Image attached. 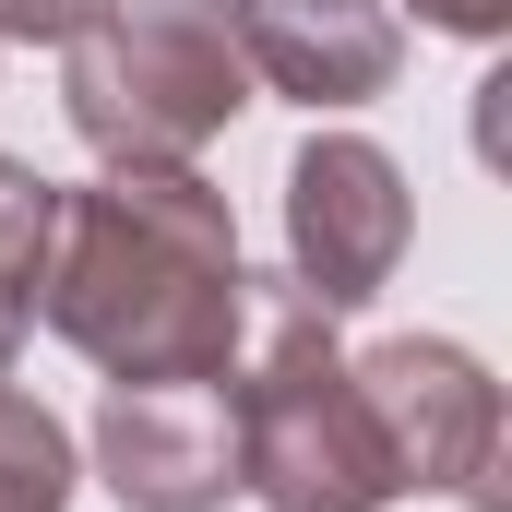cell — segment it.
Listing matches in <instances>:
<instances>
[{
    "label": "cell",
    "mask_w": 512,
    "mask_h": 512,
    "mask_svg": "<svg viewBox=\"0 0 512 512\" xmlns=\"http://www.w3.org/2000/svg\"><path fill=\"white\" fill-rule=\"evenodd\" d=\"M417 24H441V36H477V48H489V36L512 24V0H417Z\"/></svg>",
    "instance_id": "obj_11"
},
{
    "label": "cell",
    "mask_w": 512,
    "mask_h": 512,
    "mask_svg": "<svg viewBox=\"0 0 512 512\" xmlns=\"http://www.w3.org/2000/svg\"><path fill=\"white\" fill-rule=\"evenodd\" d=\"M96 477L131 512H215L239 489V393L227 382H108Z\"/></svg>",
    "instance_id": "obj_6"
},
{
    "label": "cell",
    "mask_w": 512,
    "mask_h": 512,
    "mask_svg": "<svg viewBox=\"0 0 512 512\" xmlns=\"http://www.w3.org/2000/svg\"><path fill=\"white\" fill-rule=\"evenodd\" d=\"M48 227H60V179H36L24 155H0V310H24V322H36Z\"/></svg>",
    "instance_id": "obj_9"
},
{
    "label": "cell",
    "mask_w": 512,
    "mask_h": 512,
    "mask_svg": "<svg viewBox=\"0 0 512 512\" xmlns=\"http://www.w3.org/2000/svg\"><path fill=\"white\" fill-rule=\"evenodd\" d=\"M0 512H72V429L0 382Z\"/></svg>",
    "instance_id": "obj_8"
},
{
    "label": "cell",
    "mask_w": 512,
    "mask_h": 512,
    "mask_svg": "<svg viewBox=\"0 0 512 512\" xmlns=\"http://www.w3.org/2000/svg\"><path fill=\"white\" fill-rule=\"evenodd\" d=\"M60 108L108 167H191L251 108V60L215 0H96V24L60 36Z\"/></svg>",
    "instance_id": "obj_3"
},
{
    "label": "cell",
    "mask_w": 512,
    "mask_h": 512,
    "mask_svg": "<svg viewBox=\"0 0 512 512\" xmlns=\"http://www.w3.org/2000/svg\"><path fill=\"white\" fill-rule=\"evenodd\" d=\"M12 358H24V310H0V382H12Z\"/></svg>",
    "instance_id": "obj_12"
},
{
    "label": "cell",
    "mask_w": 512,
    "mask_h": 512,
    "mask_svg": "<svg viewBox=\"0 0 512 512\" xmlns=\"http://www.w3.org/2000/svg\"><path fill=\"white\" fill-rule=\"evenodd\" d=\"M405 227H417L405 167H393L370 131H310V143L286 155V274H298L334 322L370 310V298L393 286Z\"/></svg>",
    "instance_id": "obj_5"
},
{
    "label": "cell",
    "mask_w": 512,
    "mask_h": 512,
    "mask_svg": "<svg viewBox=\"0 0 512 512\" xmlns=\"http://www.w3.org/2000/svg\"><path fill=\"white\" fill-rule=\"evenodd\" d=\"M239 489L262 512H382L393 453L358 405V370L334 346V310L298 274H251V334H239Z\"/></svg>",
    "instance_id": "obj_2"
},
{
    "label": "cell",
    "mask_w": 512,
    "mask_h": 512,
    "mask_svg": "<svg viewBox=\"0 0 512 512\" xmlns=\"http://www.w3.org/2000/svg\"><path fill=\"white\" fill-rule=\"evenodd\" d=\"M84 24H96V0H0V48H12V36L60 48V36H84Z\"/></svg>",
    "instance_id": "obj_10"
},
{
    "label": "cell",
    "mask_w": 512,
    "mask_h": 512,
    "mask_svg": "<svg viewBox=\"0 0 512 512\" xmlns=\"http://www.w3.org/2000/svg\"><path fill=\"white\" fill-rule=\"evenodd\" d=\"M36 322L108 382H227L251 334L239 215L203 167H96L60 191Z\"/></svg>",
    "instance_id": "obj_1"
},
{
    "label": "cell",
    "mask_w": 512,
    "mask_h": 512,
    "mask_svg": "<svg viewBox=\"0 0 512 512\" xmlns=\"http://www.w3.org/2000/svg\"><path fill=\"white\" fill-rule=\"evenodd\" d=\"M215 12H227L251 84L298 96V108H370V96H393V72H405L393 0H215Z\"/></svg>",
    "instance_id": "obj_7"
},
{
    "label": "cell",
    "mask_w": 512,
    "mask_h": 512,
    "mask_svg": "<svg viewBox=\"0 0 512 512\" xmlns=\"http://www.w3.org/2000/svg\"><path fill=\"white\" fill-rule=\"evenodd\" d=\"M346 370H358V405L393 453V489H453V501L501 512V382L453 334H382Z\"/></svg>",
    "instance_id": "obj_4"
}]
</instances>
